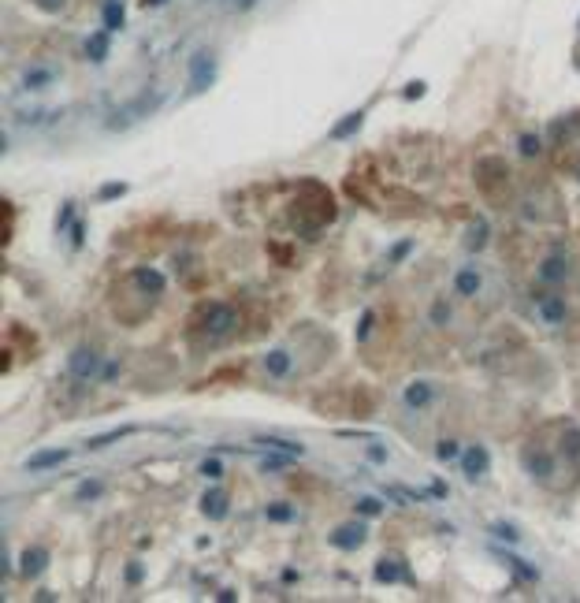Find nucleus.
I'll return each instance as SVG.
<instances>
[{"mask_svg": "<svg viewBox=\"0 0 580 603\" xmlns=\"http://www.w3.org/2000/svg\"><path fill=\"white\" fill-rule=\"evenodd\" d=\"M216 53H209V48H201V53H194L190 63H186V86L190 93H205L209 86H216Z\"/></svg>", "mask_w": 580, "mask_h": 603, "instance_id": "nucleus-1", "label": "nucleus"}, {"mask_svg": "<svg viewBox=\"0 0 580 603\" xmlns=\"http://www.w3.org/2000/svg\"><path fill=\"white\" fill-rule=\"evenodd\" d=\"M331 547H339V551H357L364 540H369V525H364V518L361 521H342V525H335L331 529Z\"/></svg>", "mask_w": 580, "mask_h": 603, "instance_id": "nucleus-2", "label": "nucleus"}, {"mask_svg": "<svg viewBox=\"0 0 580 603\" xmlns=\"http://www.w3.org/2000/svg\"><path fill=\"white\" fill-rule=\"evenodd\" d=\"M68 377L71 380H93L101 377V354L93 347H78L71 357H68Z\"/></svg>", "mask_w": 580, "mask_h": 603, "instance_id": "nucleus-3", "label": "nucleus"}, {"mask_svg": "<svg viewBox=\"0 0 580 603\" xmlns=\"http://www.w3.org/2000/svg\"><path fill=\"white\" fill-rule=\"evenodd\" d=\"M201 324H205V332L209 335H227V332H235V324H238V313H235V309H231V305H209L205 309V313H201Z\"/></svg>", "mask_w": 580, "mask_h": 603, "instance_id": "nucleus-4", "label": "nucleus"}, {"mask_svg": "<svg viewBox=\"0 0 580 603\" xmlns=\"http://www.w3.org/2000/svg\"><path fill=\"white\" fill-rule=\"evenodd\" d=\"M487 466H491V454L484 444H473L461 451V473H465V481H480L487 473Z\"/></svg>", "mask_w": 580, "mask_h": 603, "instance_id": "nucleus-5", "label": "nucleus"}, {"mask_svg": "<svg viewBox=\"0 0 580 603\" xmlns=\"http://www.w3.org/2000/svg\"><path fill=\"white\" fill-rule=\"evenodd\" d=\"M68 458H71V451H68V447H48V451H38V454H30V458H26V473H48V469L63 466Z\"/></svg>", "mask_w": 580, "mask_h": 603, "instance_id": "nucleus-6", "label": "nucleus"}, {"mask_svg": "<svg viewBox=\"0 0 580 603\" xmlns=\"http://www.w3.org/2000/svg\"><path fill=\"white\" fill-rule=\"evenodd\" d=\"M432 399H436L432 380H409V384H406V391H402V402L409 406L413 414H421L424 406H432Z\"/></svg>", "mask_w": 580, "mask_h": 603, "instance_id": "nucleus-7", "label": "nucleus"}, {"mask_svg": "<svg viewBox=\"0 0 580 603\" xmlns=\"http://www.w3.org/2000/svg\"><path fill=\"white\" fill-rule=\"evenodd\" d=\"M566 317H569V309H566V298L561 295H543L539 298V320L547 324V328H561Z\"/></svg>", "mask_w": 580, "mask_h": 603, "instance_id": "nucleus-8", "label": "nucleus"}, {"mask_svg": "<svg viewBox=\"0 0 580 603\" xmlns=\"http://www.w3.org/2000/svg\"><path fill=\"white\" fill-rule=\"evenodd\" d=\"M524 469H528V477H532V481H551L554 458H551V454H543L539 447H528L524 451Z\"/></svg>", "mask_w": 580, "mask_h": 603, "instance_id": "nucleus-9", "label": "nucleus"}, {"mask_svg": "<svg viewBox=\"0 0 580 603\" xmlns=\"http://www.w3.org/2000/svg\"><path fill=\"white\" fill-rule=\"evenodd\" d=\"M227 510H231V499H227L223 488H212V492L201 495V514H205L209 521H223Z\"/></svg>", "mask_w": 580, "mask_h": 603, "instance_id": "nucleus-10", "label": "nucleus"}, {"mask_svg": "<svg viewBox=\"0 0 580 603\" xmlns=\"http://www.w3.org/2000/svg\"><path fill=\"white\" fill-rule=\"evenodd\" d=\"M372 574H376V581H379V584H399V581H409V570H406V562H402V559H379Z\"/></svg>", "mask_w": 580, "mask_h": 603, "instance_id": "nucleus-11", "label": "nucleus"}, {"mask_svg": "<svg viewBox=\"0 0 580 603\" xmlns=\"http://www.w3.org/2000/svg\"><path fill=\"white\" fill-rule=\"evenodd\" d=\"M480 287H484V280H480V272H476L473 265H465V268L454 272V295L473 298V295H480Z\"/></svg>", "mask_w": 580, "mask_h": 603, "instance_id": "nucleus-12", "label": "nucleus"}, {"mask_svg": "<svg viewBox=\"0 0 580 603\" xmlns=\"http://www.w3.org/2000/svg\"><path fill=\"white\" fill-rule=\"evenodd\" d=\"M569 276V265H566V257H543V265H539V280L547 283V287H558L561 280Z\"/></svg>", "mask_w": 580, "mask_h": 603, "instance_id": "nucleus-13", "label": "nucleus"}, {"mask_svg": "<svg viewBox=\"0 0 580 603\" xmlns=\"http://www.w3.org/2000/svg\"><path fill=\"white\" fill-rule=\"evenodd\" d=\"M361 123H364V108L346 112V120H339L335 127H331V138H335V142H342V138H354Z\"/></svg>", "mask_w": 580, "mask_h": 603, "instance_id": "nucleus-14", "label": "nucleus"}, {"mask_svg": "<svg viewBox=\"0 0 580 603\" xmlns=\"http://www.w3.org/2000/svg\"><path fill=\"white\" fill-rule=\"evenodd\" d=\"M101 19H105V30H108V34H112V30H123V23H127L123 0H105V4H101Z\"/></svg>", "mask_w": 580, "mask_h": 603, "instance_id": "nucleus-15", "label": "nucleus"}, {"mask_svg": "<svg viewBox=\"0 0 580 603\" xmlns=\"http://www.w3.org/2000/svg\"><path fill=\"white\" fill-rule=\"evenodd\" d=\"M297 462V454H287V451H268L260 458V473H283V469H290Z\"/></svg>", "mask_w": 580, "mask_h": 603, "instance_id": "nucleus-16", "label": "nucleus"}, {"mask_svg": "<svg viewBox=\"0 0 580 603\" xmlns=\"http://www.w3.org/2000/svg\"><path fill=\"white\" fill-rule=\"evenodd\" d=\"M135 283L142 295H160L164 290V276L157 268H135Z\"/></svg>", "mask_w": 580, "mask_h": 603, "instance_id": "nucleus-17", "label": "nucleus"}, {"mask_svg": "<svg viewBox=\"0 0 580 603\" xmlns=\"http://www.w3.org/2000/svg\"><path fill=\"white\" fill-rule=\"evenodd\" d=\"M45 566H48V551H45V547H30L26 555H23V566H19V574H23V577H38Z\"/></svg>", "mask_w": 580, "mask_h": 603, "instance_id": "nucleus-18", "label": "nucleus"}, {"mask_svg": "<svg viewBox=\"0 0 580 603\" xmlns=\"http://www.w3.org/2000/svg\"><path fill=\"white\" fill-rule=\"evenodd\" d=\"M264 369H268V377L283 380L290 372V354L287 350H268V354H264Z\"/></svg>", "mask_w": 580, "mask_h": 603, "instance_id": "nucleus-19", "label": "nucleus"}, {"mask_svg": "<svg viewBox=\"0 0 580 603\" xmlns=\"http://www.w3.org/2000/svg\"><path fill=\"white\" fill-rule=\"evenodd\" d=\"M257 444H260V447H268V451H287V454H297V458L305 454V447H302V444H294V439H283V436H260Z\"/></svg>", "mask_w": 580, "mask_h": 603, "instance_id": "nucleus-20", "label": "nucleus"}, {"mask_svg": "<svg viewBox=\"0 0 580 603\" xmlns=\"http://www.w3.org/2000/svg\"><path fill=\"white\" fill-rule=\"evenodd\" d=\"M86 60H93V63L108 60V34H90L86 38Z\"/></svg>", "mask_w": 580, "mask_h": 603, "instance_id": "nucleus-21", "label": "nucleus"}, {"mask_svg": "<svg viewBox=\"0 0 580 603\" xmlns=\"http://www.w3.org/2000/svg\"><path fill=\"white\" fill-rule=\"evenodd\" d=\"M130 429L127 425H120V429H112V432H101V436H90L86 439V451H105V447H112L115 444V439H123Z\"/></svg>", "mask_w": 580, "mask_h": 603, "instance_id": "nucleus-22", "label": "nucleus"}, {"mask_svg": "<svg viewBox=\"0 0 580 603\" xmlns=\"http://www.w3.org/2000/svg\"><path fill=\"white\" fill-rule=\"evenodd\" d=\"M48 83H53V71L48 68H30L23 75V90H45Z\"/></svg>", "mask_w": 580, "mask_h": 603, "instance_id": "nucleus-23", "label": "nucleus"}, {"mask_svg": "<svg viewBox=\"0 0 580 603\" xmlns=\"http://www.w3.org/2000/svg\"><path fill=\"white\" fill-rule=\"evenodd\" d=\"M101 492H105V484L97 481V477H90V481H82V484H78L75 503H93V499H101Z\"/></svg>", "mask_w": 580, "mask_h": 603, "instance_id": "nucleus-24", "label": "nucleus"}, {"mask_svg": "<svg viewBox=\"0 0 580 603\" xmlns=\"http://www.w3.org/2000/svg\"><path fill=\"white\" fill-rule=\"evenodd\" d=\"M384 514V503H379L376 495H361L357 499V518H379Z\"/></svg>", "mask_w": 580, "mask_h": 603, "instance_id": "nucleus-25", "label": "nucleus"}, {"mask_svg": "<svg viewBox=\"0 0 580 603\" xmlns=\"http://www.w3.org/2000/svg\"><path fill=\"white\" fill-rule=\"evenodd\" d=\"M436 458H439V462H454V458H461L458 439H439V444H436Z\"/></svg>", "mask_w": 580, "mask_h": 603, "instance_id": "nucleus-26", "label": "nucleus"}, {"mask_svg": "<svg viewBox=\"0 0 580 603\" xmlns=\"http://www.w3.org/2000/svg\"><path fill=\"white\" fill-rule=\"evenodd\" d=\"M502 559H506V566L513 570V574H521V581H536L539 577L532 566H524V559H517V555H502Z\"/></svg>", "mask_w": 580, "mask_h": 603, "instance_id": "nucleus-27", "label": "nucleus"}, {"mask_svg": "<svg viewBox=\"0 0 580 603\" xmlns=\"http://www.w3.org/2000/svg\"><path fill=\"white\" fill-rule=\"evenodd\" d=\"M197 473H201L205 481H220L223 477V462L220 458H205L201 466H197Z\"/></svg>", "mask_w": 580, "mask_h": 603, "instance_id": "nucleus-28", "label": "nucleus"}, {"mask_svg": "<svg viewBox=\"0 0 580 603\" xmlns=\"http://www.w3.org/2000/svg\"><path fill=\"white\" fill-rule=\"evenodd\" d=\"M264 518H268V521H290V518H294V507H287V503H268Z\"/></svg>", "mask_w": 580, "mask_h": 603, "instance_id": "nucleus-29", "label": "nucleus"}, {"mask_svg": "<svg viewBox=\"0 0 580 603\" xmlns=\"http://www.w3.org/2000/svg\"><path fill=\"white\" fill-rule=\"evenodd\" d=\"M491 533L499 536V540H506V544H517V540H521V533L513 529V525H506V521H499V525H491Z\"/></svg>", "mask_w": 580, "mask_h": 603, "instance_id": "nucleus-30", "label": "nucleus"}, {"mask_svg": "<svg viewBox=\"0 0 580 603\" xmlns=\"http://www.w3.org/2000/svg\"><path fill=\"white\" fill-rule=\"evenodd\" d=\"M123 194H127V183H108V187H101L97 198H101V201H115V198H123Z\"/></svg>", "mask_w": 580, "mask_h": 603, "instance_id": "nucleus-31", "label": "nucleus"}, {"mask_svg": "<svg viewBox=\"0 0 580 603\" xmlns=\"http://www.w3.org/2000/svg\"><path fill=\"white\" fill-rule=\"evenodd\" d=\"M517 145H521V153H524V157H536V153L543 150V142H539L536 135H521V142H517Z\"/></svg>", "mask_w": 580, "mask_h": 603, "instance_id": "nucleus-32", "label": "nucleus"}, {"mask_svg": "<svg viewBox=\"0 0 580 603\" xmlns=\"http://www.w3.org/2000/svg\"><path fill=\"white\" fill-rule=\"evenodd\" d=\"M484 242H487V224H476L473 235H469V250H480Z\"/></svg>", "mask_w": 580, "mask_h": 603, "instance_id": "nucleus-33", "label": "nucleus"}, {"mask_svg": "<svg viewBox=\"0 0 580 603\" xmlns=\"http://www.w3.org/2000/svg\"><path fill=\"white\" fill-rule=\"evenodd\" d=\"M372 324H376V313H364V317H361V324H357V339H361V343L372 335Z\"/></svg>", "mask_w": 580, "mask_h": 603, "instance_id": "nucleus-34", "label": "nucleus"}, {"mask_svg": "<svg viewBox=\"0 0 580 603\" xmlns=\"http://www.w3.org/2000/svg\"><path fill=\"white\" fill-rule=\"evenodd\" d=\"M409 250H413V242H399V246H391V250H387V261L394 265V261H402Z\"/></svg>", "mask_w": 580, "mask_h": 603, "instance_id": "nucleus-35", "label": "nucleus"}, {"mask_svg": "<svg viewBox=\"0 0 580 603\" xmlns=\"http://www.w3.org/2000/svg\"><path fill=\"white\" fill-rule=\"evenodd\" d=\"M424 90H428V86L421 83V78H413V83L406 86V101H417V97H424Z\"/></svg>", "mask_w": 580, "mask_h": 603, "instance_id": "nucleus-36", "label": "nucleus"}, {"mask_svg": "<svg viewBox=\"0 0 580 603\" xmlns=\"http://www.w3.org/2000/svg\"><path fill=\"white\" fill-rule=\"evenodd\" d=\"M71 220H75V205L68 201V205H63V209H60V220H56V227H68Z\"/></svg>", "mask_w": 580, "mask_h": 603, "instance_id": "nucleus-37", "label": "nucleus"}, {"mask_svg": "<svg viewBox=\"0 0 580 603\" xmlns=\"http://www.w3.org/2000/svg\"><path fill=\"white\" fill-rule=\"evenodd\" d=\"M34 4H38L41 11H60L63 4H68V0H34Z\"/></svg>", "mask_w": 580, "mask_h": 603, "instance_id": "nucleus-38", "label": "nucleus"}, {"mask_svg": "<svg viewBox=\"0 0 580 603\" xmlns=\"http://www.w3.org/2000/svg\"><path fill=\"white\" fill-rule=\"evenodd\" d=\"M369 458H372V462H384V458H387V451L379 447V444H372V447H369Z\"/></svg>", "mask_w": 580, "mask_h": 603, "instance_id": "nucleus-39", "label": "nucleus"}, {"mask_svg": "<svg viewBox=\"0 0 580 603\" xmlns=\"http://www.w3.org/2000/svg\"><path fill=\"white\" fill-rule=\"evenodd\" d=\"M127 581L138 584V581H142V566H127Z\"/></svg>", "mask_w": 580, "mask_h": 603, "instance_id": "nucleus-40", "label": "nucleus"}, {"mask_svg": "<svg viewBox=\"0 0 580 603\" xmlns=\"http://www.w3.org/2000/svg\"><path fill=\"white\" fill-rule=\"evenodd\" d=\"M432 317H436V324H446V302H439V305L432 309Z\"/></svg>", "mask_w": 580, "mask_h": 603, "instance_id": "nucleus-41", "label": "nucleus"}, {"mask_svg": "<svg viewBox=\"0 0 580 603\" xmlns=\"http://www.w3.org/2000/svg\"><path fill=\"white\" fill-rule=\"evenodd\" d=\"M82 231H86L82 224H75V227H71V246H82Z\"/></svg>", "mask_w": 580, "mask_h": 603, "instance_id": "nucleus-42", "label": "nucleus"}, {"mask_svg": "<svg viewBox=\"0 0 580 603\" xmlns=\"http://www.w3.org/2000/svg\"><path fill=\"white\" fill-rule=\"evenodd\" d=\"M253 4H257V0H235V8H242V11H250Z\"/></svg>", "mask_w": 580, "mask_h": 603, "instance_id": "nucleus-43", "label": "nucleus"}, {"mask_svg": "<svg viewBox=\"0 0 580 603\" xmlns=\"http://www.w3.org/2000/svg\"><path fill=\"white\" fill-rule=\"evenodd\" d=\"M160 4H168V0H145V8H160Z\"/></svg>", "mask_w": 580, "mask_h": 603, "instance_id": "nucleus-44", "label": "nucleus"}]
</instances>
